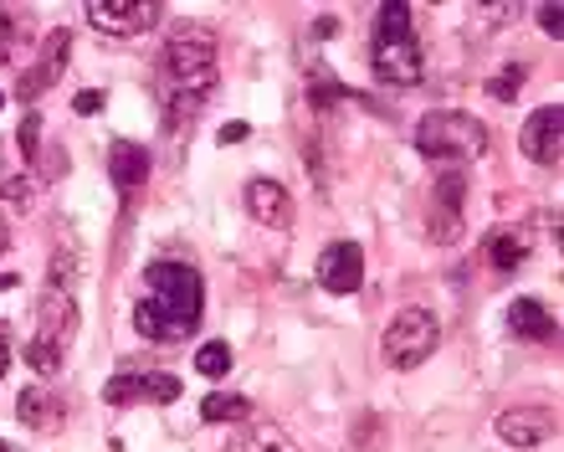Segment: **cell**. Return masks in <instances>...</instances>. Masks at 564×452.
Wrapping results in <instances>:
<instances>
[{"label": "cell", "instance_id": "obj_26", "mask_svg": "<svg viewBox=\"0 0 564 452\" xmlns=\"http://www.w3.org/2000/svg\"><path fill=\"white\" fill-rule=\"evenodd\" d=\"M104 104H108L104 88H83V93L73 98V114H88V119H93V114H104Z\"/></svg>", "mask_w": 564, "mask_h": 452}, {"label": "cell", "instance_id": "obj_16", "mask_svg": "<svg viewBox=\"0 0 564 452\" xmlns=\"http://www.w3.org/2000/svg\"><path fill=\"white\" fill-rule=\"evenodd\" d=\"M498 438L508 448H539V442L550 438V417L544 411H529V407H513L498 417Z\"/></svg>", "mask_w": 564, "mask_h": 452}, {"label": "cell", "instance_id": "obj_30", "mask_svg": "<svg viewBox=\"0 0 564 452\" xmlns=\"http://www.w3.org/2000/svg\"><path fill=\"white\" fill-rule=\"evenodd\" d=\"M11 31H15V21L6 11H0V57H6V52H11Z\"/></svg>", "mask_w": 564, "mask_h": 452}, {"label": "cell", "instance_id": "obj_21", "mask_svg": "<svg viewBox=\"0 0 564 452\" xmlns=\"http://www.w3.org/2000/svg\"><path fill=\"white\" fill-rule=\"evenodd\" d=\"M339 98H349V88H344L339 77L328 73V67H308V108H313V114L334 108Z\"/></svg>", "mask_w": 564, "mask_h": 452}, {"label": "cell", "instance_id": "obj_34", "mask_svg": "<svg viewBox=\"0 0 564 452\" xmlns=\"http://www.w3.org/2000/svg\"><path fill=\"white\" fill-rule=\"evenodd\" d=\"M0 257H6V232H0Z\"/></svg>", "mask_w": 564, "mask_h": 452}, {"label": "cell", "instance_id": "obj_25", "mask_svg": "<svg viewBox=\"0 0 564 452\" xmlns=\"http://www.w3.org/2000/svg\"><path fill=\"white\" fill-rule=\"evenodd\" d=\"M15 139H21L26 165H36V144H42V114H26V119H21V129H15Z\"/></svg>", "mask_w": 564, "mask_h": 452}, {"label": "cell", "instance_id": "obj_2", "mask_svg": "<svg viewBox=\"0 0 564 452\" xmlns=\"http://www.w3.org/2000/svg\"><path fill=\"white\" fill-rule=\"evenodd\" d=\"M206 314V283L191 262H149L144 293L134 303V330L149 345H180L200 330Z\"/></svg>", "mask_w": 564, "mask_h": 452}, {"label": "cell", "instance_id": "obj_7", "mask_svg": "<svg viewBox=\"0 0 564 452\" xmlns=\"http://www.w3.org/2000/svg\"><path fill=\"white\" fill-rule=\"evenodd\" d=\"M313 278H318V288L334 293V299L359 293V283H365V247H359V241H328L324 252H318Z\"/></svg>", "mask_w": 564, "mask_h": 452}, {"label": "cell", "instance_id": "obj_15", "mask_svg": "<svg viewBox=\"0 0 564 452\" xmlns=\"http://www.w3.org/2000/svg\"><path fill=\"white\" fill-rule=\"evenodd\" d=\"M108 181L119 185V191H139L149 181V150L134 144V139H119V144H108Z\"/></svg>", "mask_w": 564, "mask_h": 452}, {"label": "cell", "instance_id": "obj_24", "mask_svg": "<svg viewBox=\"0 0 564 452\" xmlns=\"http://www.w3.org/2000/svg\"><path fill=\"white\" fill-rule=\"evenodd\" d=\"M523 77H529V67H523V62H508L503 73H492L488 98H498V104H513V98H519V88H523Z\"/></svg>", "mask_w": 564, "mask_h": 452}, {"label": "cell", "instance_id": "obj_12", "mask_svg": "<svg viewBox=\"0 0 564 452\" xmlns=\"http://www.w3.org/2000/svg\"><path fill=\"white\" fill-rule=\"evenodd\" d=\"M73 324H77V293L73 288H62V283H46L42 303H36V340H52V345L67 349Z\"/></svg>", "mask_w": 564, "mask_h": 452}, {"label": "cell", "instance_id": "obj_6", "mask_svg": "<svg viewBox=\"0 0 564 452\" xmlns=\"http://www.w3.org/2000/svg\"><path fill=\"white\" fill-rule=\"evenodd\" d=\"M104 401L108 407H134V401L170 407V401H180V376L149 370V365H119V370L104 380Z\"/></svg>", "mask_w": 564, "mask_h": 452}, {"label": "cell", "instance_id": "obj_9", "mask_svg": "<svg viewBox=\"0 0 564 452\" xmlns=\"http://www.w3.org/2000/svg\"><path fill=\"white\" fill-rule=\"evenodd\" d=\"M462 201H467V175L462 170H442L436 175V185H431V237L436 241H457L462 232Z\"/></svg>", "mask_w": 564, "mask_h": 452}, {"label": "cell", "instance_id": "obj_19", "mask_svg": "<svg viewBox=\"0 0 564 452\" xmlns=\"http://www.w3.org/2000/svg\"><path fill=\"white\" fill-rule=\"evenodd\" d=\"M508 330L519 334V340H550L554 319H550V309H544L539 299H513L508 303Z\"/></svg>", "mask_w": 564, "mask_h": 452}, {"label": "cell", "instance_id": "obj_32", "mask_svg": "<svg viewBox=\"0 0 564 452\" xmlns=\"http://www.w3.org/2000/svg\"><path fill=\"white\" fill-rule=\"evenodd\" d=\"M0 288H15V278H11V272H6V278H0Z\"/></svg>", "mask_w": 564, "mask_h": 452}, {"label": "cell", "instance_id": "obj_18", "mask_svg": "<svg viewBox=\"0 0 564 452\" xmlns=\"http://www.w3.org/2000/svg\"><path fill=\"white\" fill-rule=\"evenodd\" d=\"M482 252H488L492 272H519L523 262H529V237L523 232H488V241H482Z\"/></svg>", "mask_w": 564, "mask_h": 452}, {"label": "cell", "instance_id": "obj_22", "mask_svg": "<svg viewBox=\"0 0 564 452\" xmlns=\"http://www.w3.org/2000/svg\"><path fill=\"white\" fill-rule=\"evenodd\" d=\"M195 370L206 380L231 376V345H226V340H206V345L195 349Z\"/></svg>", "mask_w": 564, "mask_h": 452}, {"label": "cell", "instance_id": "obj_14", "mask_svg": "<svg viewBox=\"0 0 564 452\" xmlns=\"http://www.w3.org/2000/svg\"><path fill=\"white\" fill-rule=\"evenodd\" d=\"M15 417H21V427H26V432H42V438L62 432V422H67V417H62V401L46 391L42 380L15 396Z\"/></svg>", "mask_w": 564, "mask_h": 452}, {"label": "cell", "instance_id": "obj_10", "mask_svg": "<svg viewBox=\"0 0 564 452\" xmlns=\"http://www.w3.org/2000/svg\"><path fill=\"white\" fill-rule=\"evenodd\" d=\"M67 57H73V31H67V26L46 31V36H42V52H36V62H31V73L21 77V88H15V93H21L26 104H31V98H42V93L62 77Z\"/></svg>", "mask_w": 564, "mask_h": 452}, {"label": "cell", "instance_id": "obj_23", "mask_svg": "<svg viewBox=\"0 0 564 452\" xmlns=\"http://www.w3.org/2000/svg\"><path fill=\"white\" fill-rule=\"evenodd\" d=\"M62 355H67V349L52 345V340H31V345H26V365H31V370H36L42 380L62 370Z\"/></svg>", "mask_w": 564, "mask_h": 452}, {"label": "cell", "instance_id": "obj_27", "mask_svg": "<svg viewBox=\"0 0 564 452\" xmlns=\"http://www.w3.org/2000/svg\"><path fill=\"white\" fill-rule=\"evenodd\" d=\"M247 134H252V123L231 119V123H221V134H216V139H221V144H241V139H247Z\"/></svg>", "mask_w": 564, "mask_h": 452}, {"label": "cell", "instance_id": "obj_3", "mask_svg": "<svg viewBox=\"0 0 564 452\" xmlns=\"http://www.w3.org/2000/svg\"><path fill=\"white\" fill-rule=\"evenodd\" d=\"M370 67L390 88H416L421 83L426 57H421V36H416V21H411V6H401V0L380 6V15H375Z\"/></svg>", "mask_w": 564, "mask_h": 452}, {"label": "cell", "instance_id": "obj_5", "mask_svg": "<svg viewBox=\"0 0 564 452\" xmlns=\"http://www.w3.org/2000/svg\"><path fill=\"white\" fill-rule=\"evenodd\" d=\"M436 345H442V319L431 314V309H421V303L401 309V314L386 324V360L395 365V370L426 365L431 355H436Z\"/></svg>", "mask_w": 564, "mask_h": 452}, {"label": "cell", "instance_id": "obj_20", "mask_svg": "<svg viewBox=\"0 0 564 452\" xmlns=\"http://www.w3.org/2000/svg\"><path fill=\"white\" fill-rule=\"evenodd\" d=\"M200 422H252V401L231 391H216L200 401Z\"/></svg>", "mask_w": 564, "mask_h": 452}, {"label": "cell", "instance_id": "obj_4", "mask_svg": "<svg viewBox=\"0 0 564 452\" xmlns=\"http://www.w3.org/2000/svg\"><path fill=\"white\" fill-rule=\"evenodd\" d=\"M492 144L488 123L462 114V108H431L416 123V154L421 160H436V165H467V160H482Z\"/></svg>", "mask_w": 564, "mask_h": 452}, {"label": "cell", "instance_id": "obj_8", "mask_svg": "<svg viewBox=\"0 0 564 452\" xmlns=\"http://www.w3.org/2000/svg\"><path fill=\"white\" fill-rule=\"evenodd\" d=\"M560 144H564V114L560 104H544L523 119V134H519V150L534 160V165L554 170L560 165Z\"/></svg>", "mask_w": 564, "mask_h": 452}, {"label": "cell", "instance_id": "obj_13", "mask_svg": "<svg viewBox=\"0 0 564 452\" xmlns=\"http://www.w3.org/2000/svg\"><path fill=\"white\" fill-rule=\"evenodd\" d=\"M241 201H247V216H252V222H262V226H272V232L293 226V196H288V185L268 181V175L247 181Z\"/></svg>", "mask_w": 564, "mask_h": 452}, {"label": "cell", "instance_id": "obj_35", "mask_svg": "<svg viewBox=\"0 0 564 452\" xmlns=\"http://www.w3.org/2000/svg\"><path fill=\"white\" fill-rule=\"evenodd\" d=\"M0 104H6V93H0Z\"/></svg>", "mask_w": 564, "mask_h": 452}, {"label": "cell", "instance_id": "obj_31", "mask_svg": "<svg viewBox=\"0 0 564 452\" xmlns=\"http://www.w3.org/2000/svg\"><path fill=\"white\" fill-rule=\"evenodd\" d=\"M334 31H339V21H334V15H318V21H313V36H334Z\"/></svg>", "mask_w": 564, "mask_h": 452}, {"label": "cell", "instance_id": "obj_28", "mask_svg": "<svg viewBox=\"0 0 564 452\" xmlns=\"http://www.w3.org/2000/svg\"><path fill=\"white\" fill-rule=\"evenodd\" d=\"M0 191H6V201H15V206H26V201H31V185L26 181H6Z\"/></svg>", "mask_w": 564, "mask_h": 452}, {"label": "cell", "instance_id": "obj_29", "mask_svg": "<svg viewBox=\"0 0 564 452\" xmlns=\"http://www.w3.org/2000/svg\"><path fill=\"white\" fill-rule=\"evenodd\" d=\"M539 26L550 31V36H560V6H544V11H539Z\"/></svg>", "mask_w": 564, "mask_h": 452}, {"label": "cell", "instance_id": "obj_11", "mask_svg": "<svg viewBox=\"0 0 564 452\" xmlns=\"http://www.w3.org/2000/svg\"><path fill=\"white\" fill-rule=\"evenodd\" d=\"M88 21L108 36H134V31H149L160 26V6L154 0H93L88 6Z\"/></svg>", "mask_w": 564, "mask_h": 452}, {"label": "cell", "instance_id": "obj_1", "mask_svg": "<svg viewBox=\"0 0 564 452\" xmlns=\"http://www.w3.org/2000/svg\"><path fill=\"white\" fill-rule=\"evenodd\" d=\"M160 93H164L170 134H185L195 123V114L216 93V36L206 26L185 21V26L170 31V42L160 52Z\"/></svg>", "mask_w": 564, "mask_h": 452}, {"label": "cell", "instance_id": "obj_33", "mask_svg": "<svg viewBox=\"0 0 564 452\" xmlns=\"http://www.w3.org/2000/svg\"><path fill=\"white\" fill-rule=\"evenodd\" d=\"M0 452H21V448H11V442H0Z\"/></svg>", "mask_w": 564, "mask_h": 452}, {"label": "cell", "instance_id": "obj_17", "mask_svg": "<svg viewBox=\"0 0 564 452\" xmlns=\"http://www.w3.org/2000/svg\"><path fill=\"white\" fill-rule=\"evenodd\" d=\"M226 452H297V442L272 422H237Z\"/></svg>", "mask_w": 564, "mask_h": 452}]
</instances>
